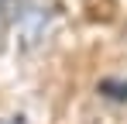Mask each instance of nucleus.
Masks as SVG:
<instances>
[{"mask_svg":"<svg viewBox=\"0 0 127 124\" xmlns=\"http://www.w3.org/2000/svg\"><path fill=\"white\" fill-rule=\"evenodd\" d=\"M0 7H3V17L14 24V21L21 17V10L28 7V0H0Z\"/></svg>","mask_w":127,"mask_h":124,"instance_id":"f257e3e1","label":"nucleus"},{"mask_svg":"<svg viewBox=\"0 0 127 124\" xmlns=\"http://www.w3.org/2000/svg\"><path fill=\"white\" fill-rule=\"evenodd\" d=\"M0 124H28V121H24L21 114H7V117H0Z\"/></svg>","mask_w":127,"mask_h":124,"instance_id":"f03ea898","label":"nucleus"}]
</instances>
